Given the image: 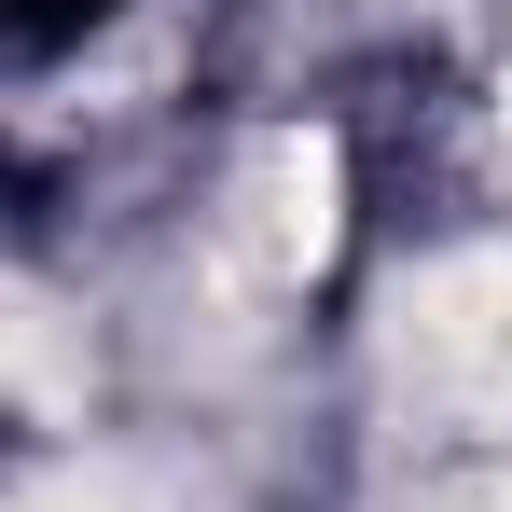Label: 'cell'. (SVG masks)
<instances>
[{
    "label": "cell",
    "instance_id": "cell-1",
    "mask_svg": "<svg viewBox=\"0 0 512 512\" xmlns=\"http://www.w3.org/2000/svg\"><path fill=\"white\" fill-rule=\"evenodd\" d=\"M263 250L291 277L333 250V139H263Z\"/></svg>",
    "mask_w": 512,
    "mask_h": 512
}]
</instances>
